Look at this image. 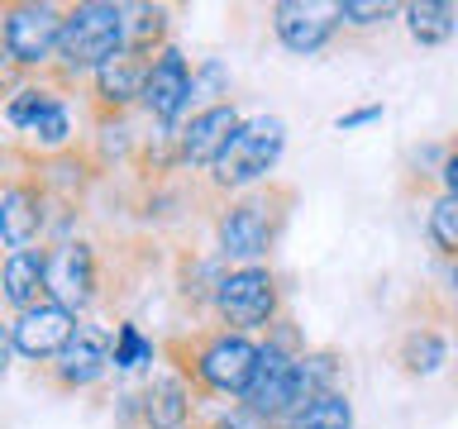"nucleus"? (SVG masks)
<instances>
[{"instance_id": "obj_1", "label": "nucleus", "mask_w": 458, "mask_h": 429, "mask_svg": "<svg viewBox=\"0 0 458 429\" xmlns=\"http://www.w3.org/2000/svg\"><path fill=\"white\" fill-rule=\"evenodd\" d=\"M292 206H296V186H286V181H263L253 191L229 196L220 206V214H215L220 257L225 263H239V267L267 257L277 248L286 220H292Z\"/></svg>"}, {"instance_id": "obj_2", "label": "nucleus", "mask_w": 458, "mask_h": 429, "mask_svg": "<svg viewBox=\"0 0 458 429\" xmlns=\"http://www.w3.org/2000/svg\"><path fill=\"white\" fill-rule=\"evenodd\" d=\"M172 372L191 382L196 396H243L253 367H258V343L253 334L234 329H191V334L167 343Z\"/></svg>"}, {"instance_id": "obj_3", "label": "nucleus", "mask_w": 458, "mask_h": 429, "mask_svg": "<svg viewBox=\"0 0 458 429\" xmlns=\"http://www.w3.org/2000/svg\"><path fill=\"white\" fill-rule=\"evenodd\" d=\"M286 153V120L282 114H253L239 124V134L229 139V148L210 163L206 172V191L210 196H239L253 186L272 181Z\"/></svg>"}, {"instance_id": "obj_4", "label": "nucleus", "mask_w": 458, "mask_h": 429, "mask_svg": "<svg viewBox=\"0 0 458 429\" xmlns=\"http://www.w3.org/2000/svg\"><path fill=\"white\" fill-rule=\"evenodd\" d=\"M124 48V5L110 0H81V5L63 10V34H57V81L91 77L100 63H110Z\"/></svg>"}, {"instance_id": "obj_5", "label": "nucleus", "mask_w": 458, "mask_h": 429, "mask_svg": "<svg viewBox=\"0 0 458 429\" xmlns=\"http://www.w3.org/2000/svg\"><path fill=\"white\" fill-rule=\"evenodd\" d=\"M210 310L220 329H234V334H253V329H272L282 320V282L277 272L263 263L249 267H229L220 272L210 291Z\"/></svg>"}, {"instance_id": "obj_6", "label": "nucleus", "mask_w": 458, "mask_h": 429, "mask_svg": "<svg viewBox=\"0 0 458 429\" xmlns=\"http://www.w3.org/2000/svg\"><path fill=\"white\" fill-rule=\"evenodd\" d=\"M57 34H63V10L20 0V5H0V48H5L24 72H43L57 57Z\"/></svg>"}, {"instance_id": "obj_7", "label": "nucleus", "mask_w": 458, "mask_h": 429, "mask_svg": "<svg viewBox=\"0 0 458 429\" xmlns=\"http://www.w3.org/2000/svg\"><path fill=\"white\" fill-rule=\"evenodd\" d=\"M43 286H48V300H53V306L81 315V310L96 300V286H100L96 243H86V239L53 243V248H48V272H43Z\"/></svg>"}, {"instance_id": "obj_8", "label": "nucleus", "mask_w": 458, "mask_h": 429, "mask_svg": "<svg viewBox=\"0 0 458 429\" xmlns=\"http://www.w3.org/2000/svg\"><path fill=\"white\" fill-rule=\"evenodd\" d=\"M243 114L234 110V100H220V105H200L191 110L177 134H172V148H177V167L191 172H210V163L229 148V139L239 134Z\"/></svg>"}, {"instance_id": "obj_9", "label": "nucleus", "mask_w": 458, "mask_h": 429, "mask_svg": "<svg viewBox=\"0 0 458 429\" xmlns=\"http://www.w3.org/2000/svg\"><path fill=\"white\" fill-rule=\"evenodd\" d=\"M48 229V186H43L38 172H24V177H10L0 186V239L14 248H34Z\"/></svg>"}, {"instance_id": "obj_10", "label": "nucleus", "mask_w": 458, "mask_h": 429, "mask_svg": "<svg viewBox=\"0 0 458 429\" xmlns=\"http://www.w3.org/2000/svg\"><path fill=\"white\" fill-rule=\"evenodd\" d=\"M191 81H196V67L186 63L182 48H167L148 63V77H143V96L139 105L153 114L157 124H177L186 110H191Z\"/></svg>"}, {"instance_id": "obj_11", "label": "nucleus", "mask_w": 458, "mask_h": 429, "mask_svg": "<svg viewBox=\"0 0 458 429\" xmlns=\"http://www.w3.org/2000/svg\"><path fill=\"white\" fill-rule=\"evenodd\" d=\"M110 367H114L110 363V329L81 320L77 334L67 339V349L57 353L43 372H48V382L57 386V391H81V386H96Z\"/></svg>"}, {"instance_id": "obj_12", "label": "nucleus", "mask_w": 458, "mask_h": 429, "mask_svg": "<svg viewBox=\"0 0 458 429\" xmlns=\"http://www.w3.org/2000/svg\"><path fill=\"white\" fill-rule=\"evenodd\" d=\"M81 315H72L63 306H53V300H43L34 310H20L10 320V339H14V353L29 358V363H43L48 367L57 353L67 349V339L77 334Z\"/></svg>"}, {"instance_id": "obj_13", "label": "nucleus", "mask_w": 458, "mask_h": 429, "mask_svg": "<svg viewBox=\"0 0 458 429\" xmlns=\"http://www.w3.org/2000/svg\"><path fill=\"white\" fill-rule=\"evenodd\" d=\"M335 29H339L335 5H306V0H277L272 5V34L296 57H315L320 48H329Z\"/></svg>"}, {"instance_id": "obj_14", "label": "nucleus", "mask_w": 458, "mask_h": 429, "mask_svg": "<svg viewBox=\"0 0 458 429\" xmlns=\"http://www.w3.org/2000/svg\"><path fill=\"white\" fill-rule=\"evenodd\" d=\"M148 63H153V57H139V53L120 48V53L110 57V63H100V67L91 72V105H96L100 120H110V114H124V110L143 96Z\"/></svg>"}, {"instance_id": "obj_15", "label": "nucleus", "mask_w": 458, "mask_h": 429, "mask_svg": "<svg viewBox=\"0 0 458 429\" xmlns=\"http://www.w3.org/2000/svg\"><path fill=\"white\" fill-rule=\"evenodd\" d=\"M134 400H139V420H143V429H191L196 406H200V396L191 391V382L177 377V372H163V377H153Z\"/></svg>"}, {"instance_id": "obj_16", "label": "nucleus", "mask_w": 458, "mask_h": 429, "mask_svg": "<svg viewBox=\"0 0 458 429\" xmlns=\"http://www.w3.org/2000/svg\"><path fill=\"white\" fill-rule=\"evenodd\" d=\"M43 272H48V248H14L5 263H0V300H5L14 315L43 306V300H48Z\"/></svg>"}, {"instance_id": "obj_17", "label": "nucleus", "mask_w": 458, "mask_h": 429, "mask_svg": "<svg viewBox=\"0 0 458 429\" xmlns=\"http://www.w3.org/2000/svg\"><path fill=\"white\" fill-rule=\"evenodd\" d=\"M396 363L406 377H435V372L449 363V334L435 324H411L396 343Z\"/></svg>"}, {"instance_id": "obj_18", "label": "nucleus", "mask_w": 458, "mask_h": 429, "mask_svg": "<svg viewBox=\"0 0 458 429\" xmlns=\"http://www.w3.org/2000/svg\"><path fill=\"white\" fill-rule=\"evenodd\" d=\"M339 377H344V358L335 349H306L292 367V391H296V410L306 400L325 396V391H339ZM292 410V415H296Z\"/></svg>"}, {"instance_id": "obj_19", "label": "nucleus", "mask_w": 458, "mask_h": 429, "mask_svg": "<svg viewBox=\"0 0 458 429\" xmlns=\"http://www.w3.org/2000/svg\"><path fill=\"white\" fill-rule=\"evenodd\" d=\"M401 20L420 48H444L458 34V5L449 0H411V5H401Z\"/></svg>"}, {"instance_id": "obj_20", "label": "nucleus", "mask_w": 458, "mask_h": 429, "mask_svg": "<svg viewBox=\"0 0 458 429\" xmlns=\"http://www.w3.org/2000/svg\"><path fill=\"white\" fill-rule=\"evenodd\" d=\"M24 143H29L38 157L67 153V143H72V110H67V96H63V91H57L48 105L34 114V124L24 129Z\"/></svg>"}, {"instance_id": "obj_21", "label": "nucleus", "mask_w": 458, "mask_h": 429, "mask_svg": "<svg viewBox=\"0 0 458 429\" xmlns=\"http://www.w3.org/2000/svg\"><path fill=\"white\" fill-rule=\"evenodd\" d=\"M167 5H139L124 10V48L139 57H157L167 48Z\"/></svg>"}, {"instance_id": "obj_22", "label": "nucleus", "mask_w": 458, "mask_h": 429, "mask_svg": "<svg viewBox=\"0 0 458 429\" xmlns=\"http://www.w3.org/2000/svg\"><path fill=\"white\" fill-rule=\"evenodd\" d=\"M286 425L292 429H353V406L344 391H325V396L306 400Z\"/></svg>"}, {"instance_id": "obj_23", "label": "nucleus", "mask_w": 458, "mask_h": 429, "mask_svg": "<svg viewBox=\"0 0 458 429\" xmlns=\"http://www.w3.org/2000/svg\"><path fill=\"white\" fill-rule=\"evenodd\" d=\"M425 234L439 253L458 257V196H439L425 214Z\"/></svg>"}, {"instance_id": "obj_24", "label": "nucleus", "mask_w": 458, "mask_h": 429, "mask_svg": "<svg viewBox=\"0 0 458 429\" xmlns=\"http://www.w3.org/2000/svg\"><path fill=\"white\" fill-rule=\"evenodd\" d=\"M153 353H157V349L143 339L139 324H129V320L114 324V334H110V363H114V367H124V372H129V367H143V363H153Z\"/></svg>"}, {"instance_id": "obj_25", "label": "nucleus", "mask_w": 458, "mask_h": 429, "mask_svg": "<svg viewBox=\"0 0 458 429\" xmlns=\"http://www.w3.org/2000/svg\"><path fill=\"white\" fill-rule=\"evenodd\" d=\"M401 5H392V0H339L335 5V20L349 24V29H377L386 20H396Z\"/></svg>"}, {"instance_id": "obj_26", "label": "nucleus", "mask_w": 458, "mask_h": 429, "mask_svg": "<svg viewBox=\"0 0 458 429\" xmlns=\"http://www.w3.org/2000/svg\"><path fill=\"white\" fill-rule=\"evenodd\" d=\"M220 96H229V72L206 57V63L196 67V81H191V105L196 100H206V105H220Z\"/></svg>"}, {"instance_id": "obj_27", "label": "nucleus", "mask_w": 458, "mask_h": 429, "mask_svg": "<svg viewBox=\"0 0 458 429\" xmlns=\"http://www.w3.org/2000/svg\"><path fill=\"white\" fill-rule=\"evenodd\" d=\"M200 429H272L267 420H258V415H249V410H225V415H215V420H206Z\"/></svg>"}, {"instance_id": "obj_28", "label": "nucleus", "mask_w": 458, "mask_h": 429, "mask_svg": "<svg viewBox=\"0 0 458 429\" xmlns=\"http://www.w3.org/2000/svg\"><path fill=\"white\" fill-rule=\"evenodd\" d=\"M24 81H29V72H24L20 63H14V57H10L5 48H0V96H5V100H10V96H14V91H20V86H24Z\"/></svg>"}, {"instance_id": "obj_29", "label": "nucleus", "mask_w": 458, "mask_h": 429, "mask_svg": "<svg viewBox=\"0 0 458 429\" xmlns=\"http://www.w3.org/2000/svg\"><path fill=\"white\" fill-rule=\"evenodd\" d=\"M382 120V105H363V110H349V114H339L335 129L339 134H353V129H363V124H377Z\"/></svg>"}, {"instance_id": "obj_30", "label": "nucleus", "mask_w": 458, "mask_h": 429, "mask_svg": "<svg viewBox=\"0 0 458 429\" xmlns=\"http://www.w3.org/2000/svg\"><path fill=\"white\" fill-rule=\"evenodd\" d=\"M439 186H444V196H458V139H454V148L444 153V163H439Z\"/></svg>"}, {"instance_id": "obj_31", "label": "nucleus", "mask_w": 458, "mask_h": 429, "mask_svg": "<svg viewBox=\"0 0 458 429\" xmlns=\"http://www.w3.org/2000/svg\"><path fill=\"white\" fill-rule=\"evenodd\" d=\"M10 358H14V339H10V324L0 320V377L10 372Z\"/></svg>"}, {"instance_id": "obj_32", "label": "nucleus", "mask_w": 458, "mask_h": 429, "mask_svg": "<svg viewBox=\"0 0 458 429\" xmlns=\"http://www.w3.org/2000/svg\"><path fill=\"white\" fill-rule=\"evenodd\" d=\"M449 282H454V296H458V257H454V272H449Z\"/></svg>"}, {"instance_id": "obj_33", "label": "nucleus", "mask_w": 458, "mask_h": 429, "mask_svg": "<svg viewBox=\"0 0 458 429\" xmlns=\"http://www.w3.org/2000/svg\"><path fill=\"white\" fill-rule=\"evenodd\" d=\"M277 429H292V425H277Z\"/></svg>"}]
</instances>
